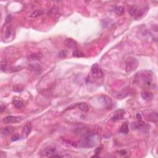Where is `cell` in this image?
<instances>
[{
    "label": "cell",
    "mask_w": 158,
    "mask_h": 158,
    "mask_svg": "<svg viewBox=\"0 0 158 158\" xmlns=\"http://www.w3.org/2000/svg\"><path fill=\"white\" fill-rule=\"evenodd\" d=\"M100 141V136L95 133H89L79 142L80 147L85 148H93Z\"/></svg>",
    "instance_id": "1"
},
{
    "label": "cell",
    "mask_w": 158,
    "mask_h": 158,
    "mask_svg": "<svg viewBox=\"0 0 158 158\" xmlns=\"http://www.w3.org/2000/svg\"><path fill=\"white\" fill-rule=\"evenodd\" d=\"M136 80L138 83H140V85H142L145 87L150 88L152 87H154V84H153L152 74L149 71L144 70L138 73L136 75Z\"/></svg>",
    "instance_id": "2"
},
{
    "label": "cell",
    "mask_w": 158,
    "mask_h": 158,
    "mask_svg": "<svg viewBox=\"0 0 158 158\" xmlns=\"http://www.w3.org/2000/svg\"><path fill=\"white\" fill-rule=\"evenodd\" d=\"M138 65L137 59L133 57H129L126 62V70L127 73L130 74L136 70Z\"/></svg>",
    "instance_id": "3"
},
{
    "label": "cell",
    "mask_w": 158,
    "mask_h": 158,
    "mask_svg": "<svg viewBox=\"0 0 158 158\" xmlns=\"http://www.w3.org/2000/svg\"><path fill=\"white\" fill-rule=\"evenodd\" d=\"M91 72L93 77L96 78H100L103 76V72L97 64H95L92 65Z\"/></svg>",
    "instance_id": "4"
},
{
    "label": "cell",
    "mask_w": 158,
    "mask_h": 158,
    "mask_svg": "<svg viewBox=\"0 0 158 158\" xmlns=\"http://www.w3.org/2000/svg\"><path fill=\"white\" fill-rule=\"evenodd\" d=\"M42 154L43 156L51 157H57V153L55 148H48L44 149L42 152Z\"/></svg>",
    "instance_id": "5"
},
{
    "label": "cell",
    "mask_w": 158,
    "mask_h": 158,
    "mask_svg": "<svg viewBox=\"0 0 158 158\" xmlns=\"http://www.w3.org/2000/svg\"><path fill=\"white\" fill-rule=\"evenodd\" d=\"M22 121V117L17 116H8L3 119V122L4 123H17Z\"/></svg>",
    "instance_id": "6"
},
{
    "label": "cell",
    "mask_w": 158,
    "mask_h": 158,
    "mask_svg": "<svg viewBox=\"0 0 158 158\" xmlns=\"http://www.w3.org/2000/svg\"><path fill=\"white\" fill-rule=\"evenodd\" d=\"M125 114V111L123 109H118L115 112L114 116L112 117V120L113 121H118L121 120L123 118V116Z\"/></svg>",
    "instance_id": "7"
},
{
    "label": "cell",
    "mask_w": 158,
    "mask_h": 158,
    "mask_svg": "<svg viewBox=\"0 0 158 158\" xmlns=\"http://www.w3.org/2000/svg\"><path fill=\"white\" fill-rule=\"evenodd\" d=\"M32 131V125L31 123H27L22 128V136L24 138H27L29 135Z\"/></svg>",
    "instance_id": "8"
},
{
    "label": "cell",
    "mask_w": 158,
    "mask_h": 158,
    "mask_svg": "<svg viewBox=\"0 0 158 158\" xmlns=\"http://www.w3.org/2000/svg\"><path fill=\"white\" fill-rule=\"evenodd\" d=\"M65 43L69 48L76 49L77 47V43L72 38H67L65 41Z\"/></svg>",
    "instance_id": "9"
},
{
    "label": "cell",
    "mask_w": 158,
    "mask_h": 158,
    "mask_svg": "<svg viewBox=\"0 0 158 158\" xmlns=\"http://www.w3.org/2000/svg\"><path fill=\"white\" fill-rule=\"evenodd\" d=\"M141 97L145 101H149L153 99V95L151 92L148 91H143L141 92Z\"/></svg>",
    "instance_id": "10"
},
{
    "label": "cell",
    "mask_w": 158,
    "mask_h": 158,
    "mask_svg": "<svg viewBox=\"0 0 158 158\" xmlns=\"http://www.w3.org/2000/svg\"><path fill=\"white\" fill-rule=\"evenodd\" d=\"M140 10V9L138 6L134 5V6H131L130 9V14L132 17H134L135 19H136L137 17L138 14H139Z\"/></svg>",
    "instance_id": "11"
},
{
    "label": "cell",
    "mask_w": 158,
    "mask_h": 158,
    "mask_svg": "<svg viewBox=\"0 0 158 158\" xmlns=\"http://www.w3.org/2000/svg\"><path fill=\"white\" fill-rule=\"evenodd\" d=\"M48 15L53 18L57 17L59 16V9L56 6H54L49 11Z\"/></svg>",
    "instance_id": "12"
},
{
    "label": "cell",
    "mask_w": 158,
    "mask_h": 158,
    "mask_svg": "<svg viewBox=\"0 0 158 158\" xmlns=\"http://www.w3.org/2000/svg\"><path fill=\"white\" fill-rule=\"evenodd\" d=\"M30 70L34 72H40L42 70V67L38 63H30L29 65Z\"/></svg>",
    "instance_id": "13"
},
{
    "label": "cell",
    "mask_w": 158,
    "mask_h": 158,
    "mask_svg": "<svg viewBox=\"0 0 158 158\" xmlns=\"http://www.w3.org/2000/svg\"><path fill=\"white\" fill-rule=\"evenodd\" d=\"M43 57V54L41 52H35V53L32 54L29 56V60L36 61V60H40Z\"/></svg>",
    "instance_id": "14"
},
{
    "label": "cell",
    "mask_w": 158,
    "mask_h": 158,
    "mask_svg": "<svg viewBox=\"0 0 158 158\" xmlns=\"http://www.w3.org/2000/svg\"><path fill=\"white\" fill-rule=\"evenodd\" d=\"M14 127L8 126V127H6L4 128L2 130V131H1V134H2L3 135H4V136L8 135L9 133H12V131H14Z\"/></svg>",
    "instance_id": "15"
},
{
    "label": "cell",
    "mask_w": 158,
    "mask_h": 158,
    "mask_svg": "<svg viewBox=\"0 0 158 158\" xmlns=\"http://www.w3.org/2000/svg\"><path fill=\"white\" fill-rule=\"evenodd\" d=\"M77 106L79 109L82 112L84 113H87L88 111L89 108L88 104L85 103H77Z\"/></svg>",
    "instance_id": "16"
},
{
    "label": "cell",
    "mask_w": 158,
    "mask_h": 158,
    "mask_svg": "<svg viewBox=\"0 0 158 158\" xmlns=\"http://www.w3.org/2000/svg\"><path fill=\"white\" fill-rule=\"evenodd\" d=\"M148 9H149V8H148V6H146V7L142 8V9H140V12L139 14H138L137 17L136 18V19H140V18L144 17L145 15L147 14Z\"/></svg>",
    "instance_id": "17"
},
{
    "label": "cell",
    "mask_w": 158,
    "mask_h": 158,
    "mask_svg": "<svg viewBox=\"0 0 158 158\" xmlns=\"http://www.w3.org/2000/svg\"><path fill=\"white\" fill-rule=\"evenodd\" d=\"M114 12L117 15H118V16H122V15H123L125 12L124 8L121 6H116L114 9Z\"/></svg>",
    "instance_id": "18"
},
{
    "label": "cell",
    "mask_w": 158,
    "mask_h": 158,
    "mask_svg": "<svg viewBox=\"0 0 158 158\" xmlns=\"http://www.w3.org/2000/svg\"><path fill=\"white\" fill-rule=\"evenodd\" d=\"M43 14V12L42 10H37V11L33 12L32 14L30 15V17L31 18H37L39 16H42Z\"/></svg>",
    "instance_id": "19"
},
{
    "label": "cell",
    "mask_w": 158,
    "mask_h": 158,
    "mask_svg": "<svg viewBox=\"0 0 158 158\" xmlns=\"http://www.w3.org/2000/svg\"><path fill=\"white\" fill-rule=\"evenodd\" d=\"M12 104L15 108L17 109H22L24 107V104L19 100H14L12 101Z\"/></svg>",
    "instance_id": "20"
},
{
    "label": "cell",
    "mask_w": 158,
    "mask_h": 158,
    "mask_svg": "<svg viewBox=\"0 0 158 158\" xmlns=\"http://www.w3.org/2000/svg\"><path fill=\"white\" fill-rule=\"evenodd\" d=\"M1 70L3 72H6L8 69V62L5 59H2L1 62Z\"/></svg>",
    "instance_id": "21"
},
{
    "label": "cell",
    "mask_w": 158,
    "mask_h": 158,
    "mask_svg": "<svg viewBox=\"0 0 158 158\" xmlns=\"http://www.w3.org/2000/svg\"><path fill=\"white\" fill-rule=\"evenodd\" d=\"M149 119L150 120L151 122L157 123L158 120V116L157 113H153L150 114L149 116Z\"/></svg>",
    "instance_id": "22"
},
{
    "label": "cell",
    "mask_w": 158,
    "mask_h": 158,
    "mask_svg": "<svg viewBox=\"0 0 158 158\" xmlns=\"http://www.w3.org/2000/svg\"><path fill=\"white\" fill-rule=\"evenodd\" d=\"M119 132L123 133V134H127L128 132V127L127 123H123L122 126H121L119 130Z\"/></svg>",
    "instance_id": "23"
},
{
    "label": "cell",
    "mask_w": 158,
    "mask_h": 158,
    "mask_svg": "<svg viewBox=\"0 0 158 158\" xmlns=\"http://www.w3.org/2000/svg\"><path fill=\"white\" fill-rule=\"evenodd\" d=\"M104 148V146L103 144H101V145H100L98 146V147H97L96 148V149H95V156H92V157H98L99 154L101 153V152L103 150V149Z\"/></svg>",
    "instance_id": "24"
},
{
    "label": "cell",
    "mask_w": 158,
    "mask_h": 158,
    "mask_svg": "<svg viewBox=\"0 0 158 158\" xmlns=\"http://www.w3.org/2000/svg\"><path fill=\"white\" fill-rule=\"evenodd\" d=\"M73 56L76 57H82L85 56V54H84L83 52H82L81 51L76 49V50H75L73 52Z\"/></svg>",
    "instance_id": "25"
},
{
    "label": "cell",
    "mask_w": 158,
    "mask_h": 158,
    "mask_svg": "<svg viewBox=\"0 0 158 158\" xmlns=\"http://www.w3.org/2000/svg\"><path fill=\"white\" fill-rule=\"evenodd\" d=\"M67 54V51H65V50H62V51H61L59 52L58 56H59V57H60V58H64V57H66Z\"/></svg>",
    "instance_id": "26"
},
{
    "label": "cell",
    "mask_w": 158,
    "mask_h": 158,
    "mask_svg": "<svg viewBox=\"0 0 158 158\" xmlns=\"http://www.w3.org/2000/svg\"><path fill=\"white\" fill-rule=\"evenodd\" d=\"M20 139H21V136L19 134H15L11 138V140L12 141H16Z\"/></svg>",
    "instance_id": "27"
},
{
    "label": "cell",
    "mask_w": 158,
    "mask_h": 158,
    "mask_svg": "<svg viewBox=\"0 0 158 158\" xmlns=\"http://www.w3.org/2000/svg\"><path fill=\"white\" fill-rule=\"evenodd\" d=\"M11 29H8L6 30V32H5V33H4V36H5V37H6V38H9V37H10V36H11Z\"/></svg>",
    "instance_id": "28"
},
{
    "label": "cell",
    "mask_w": 158,
    "mask_h": 158,
    "mask_svg": "<svg viewBox=\"0 0 158 158\" xmlns=\"http://www.w3.org/2000/svg\"><path fill=\"white\" fill-rule=\"evenodd\" d=\"M108 19H104L103 21V26L104 27H107L109 26V21Z\"/></svg>",
    "instance_id": "29"
},
{
    "label": "cell",
    "mask_w": 158,
    "mask_h": 158,
    "mask_svg": "<svg viewBox=\"0 0 158 158\" xmlns=\"http://www.w3.org/2000/svg\"><path fill=\"white\" fill-rule=\"evenodd\" d=\"M13 90L16 92H21L23 90V88L21 86H16L14 88V90Z\"/></svg>",
    "instance_id": "30"
},
{
    "label": "cell",
    "mask_w": 158,
    "mask_h": 158,
    "mask_svg": "<svg viewBox=\"0 0 158 158\" xmlns=\"http://www.w3.org/2000/svg\"><path fill=\"white\" fill-rule=\"evenodd\" d=\"M127 151L126 150H121V151H118V154H120V155L121 156H125L127 154Z\"/></svg>",
    "instance_id": "31"
},
{
    "label": "cell",
    "mask_w": 158,
    "mask_h": 158,
    "mask_svg": "<svg viewBox=\"0 0 158 158\" xmlns=\"http://www.w3.org/2000/svg\"><path fill=\"white\" fill-rule=\"evenodd\" d=\"M5 109H6V106L3 104H1V106H0V113H3Z\"/></svg>",
    "instance_id": "32"
},
{
    "label": "cell",
    "mask_w": 158,
    "mask_h": 158,
    "mask_svg": "<svg viewBox=\"0 0 158 158\" xmlns=\"http://www.w3.org/2000/svg\"><path fill=\"white\" fill-rule=\"evenodd\" d=\"M11 17H12V16H11V15H9V16L7 17V19H6V23H9L10 22V21H11Z\"/></svg>",
    "instance_id": "33"
}]
</instances>
